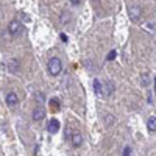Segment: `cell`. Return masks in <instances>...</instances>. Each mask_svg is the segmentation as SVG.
<instances>
[{"instance_id": "6da1fadb", "label": "cell", "mask_w": 156, "mask_h": 156, "mask_svg": "<svg viewBox=\"0 0 156 156\" xmlns=\"http://www.w3.org/2000/svg\"><path fill=\"white\" fill-rule=\"evenodd\" d=\"M47 70L51 76H58L62 70V64H61V59L59 58H50L48 62H47Z\"/></svg>"}, {"instance_id": "7a4b0ae2", "label": "cell", "mask_w": 156, "mask_h": 156, "mask_svg": "<svg viewBox=\"0 0 156 156\" xmlns=\"http://www.w3.org/2000/svg\"><path fill=\"white\" fill-rule=\"evenodd\" d=\"M8 31H9V34H20L22 31H23V27H22V22L20 20H12V22H9V25H8Z\"/></svg>"}, {"instance_id": "3957f363", "label": "cell", "mask_w": 156, "mask_h": 156, "mask_svg": "<svg viewBox=\"0 0 156 156\" xmlns=\"http://www.w3.org/2000/svg\"><path fill=\"white\" fill-rule=\"evenodd\" d=\"M128 16H129V19H131L133 22H137V20H140L142 9L139 6H131V8L128 9Z\"/></svg>"}, {"instance_id": "277c9868", "label": "cell", "mask_w": 156, "mask_h": 156, "mask_svg": "<svg viewBox=\"0 0 156 156\" xmlns=\"http://www.w3.org/2000/svg\"><path fill=\"white\" fill-rule=\"evenodd\" d=\"M47 131H48L50 134L58 133V131H59V122H58L56 119H51V120L48 122V125H47Z\"/></svg>"}, {"instance_id": "5b68a950", "label": "cell", "mask_w": 156, "mask_h": 156, "mask_svg": "<svg viewBox=\"0 0 156 156\" xmlns=\"http://www.w3.org/2000/svg\"><path fill=\"white\" fill-rule=\"evenodd\" d=\"M70 140H72V145H73V147H80V145L83 144V134H81L80 131H75V133L72 134Z\"/></svg>"}, {"instance_id": "8992f818", "label": "cell", "mask_w": 156, "mask_h": 156, "mask_svg": "<svg viewBox=\"0 0 156 156\" xmlns=\"http://www.w3.org/2000/svg\"><path fill=\"white\" fill-rule=\"evenodd\" d=\"M5 100H6V105L11 106V108H12V106H16L17 103H19V97H17V94H14V92H9V94L6 95Z\"/></svg>"}, {"instance_id": "52a82bcc", "label": "cell", "mask_w": 156, "mask_h": 156, "mask_svg": "<svg viewBox=\"0 0 156 156\" xmlns=\"http://www.w3.org/2000/svg\"><path fill=\"white\" fill-rule=\"evenodd\" d=\"M44 115H45V112H44L42 108H36V109L33 111V120H34V122H39V120L44 119Z\"/></svg>"}, {"instance_id": "ba28073f", "label": "cell", "mask_w": 156, "mask_h": 156, "mask_svg": "<svg viewBox=\"0 0 156 156\" xmlns=\"http://www.w3.org/2000/svg\"><path fill=\"white\" fill-rule=\"evenodd\" d=\"M103 87H105V89H103V95H109V94H112V90H114V84L111 83V81H106L105 84H103Z\"/></svg>"}, {"instance_id": "9c48e42d", "label": "cell", "mask_w": 156, "mask_h": 156, "mask_svg": "<svg viewBox=\"0 0 156 156\" xmlns=\"http://www.w3.org/2000/svg\"><path fill=\"white\" fill-rule=\"evenodd\" d=\"M147 128H148L150 133L156 131V117H150L148 122H147Z\"/></svg>"}, {"instance_id": "30bf717a", "label": "cell", "mask_w": 156, "mask_h": 156, "mask_svg": "<svg viewBox=\"0 0 156 156\" xmlns=\"http://www.w3.org/2000/svg\"><path fill=\"white\" fill-rule=\"evenodd\" d=\"M17 67H19V62H17L16 59H11V62H9V70H11V72H16Z\"/></svg>"}, {"instance_id": "8fae6325", "label": "cell", "mask_w": 156, "mask_h": 156, "mask_svg": "<svg viewBox=\"0 0 156 156\" xmlns=\"http://www.w3.org/2000/svg\"><path fill=\"white\" fill-rule=\"evenodd\" d=\"M94 89H95V92H97V94H101V90H103V89H101V84H100L98 80H94Z\"/></svg>"}, {"instance_id": "7c38bea8", "label": "cell", "mask_w": 156, "mask_h": 156, "mask_svg": "<svg viewBox=\"0 0 156 156\" xmlns=\"http://www.w3.org/2000/svg\"><path fill=\"white\" fill-rule=\"evenodd\" d=\"M50 106H51V109H53V111H59V103H58V100H50Z\"/></svg>"}, {"instance_id": "4fadbf2b", "label": "cell", "mask_w": 156, "mask_h": 156, "mask_svg": "<svg viewBox=\"0 0 156 156\" xmlns=\"http://www.w3.org/2000/svg\"><path fill=\"white\" fill-rule=\"evenodd\" d=\"M115 56H117V51L115 50H111L109 53H108V56H106V61H112Z\"/></svg>"}, {"instance_id": "5bb4252c", "label": "cell", "mask_w": 156, "mask_h": 156, "mask_svg": "<svg viewBox=\"0 0 156 156\" xmlns=\"http://www.w3.org/2000/svg\"><path fill=\"white\" fill-rule=\"evenodd\" d=\"M140 80H142V84L144 86H148V73H144L140 76Z\"/></svg>"}, {"instance_id": "9a60e30c", "label": "cell", "mask_w": 156, "mask_h": 156, "mask_svg": "<svg viewBox=\"0 0 156 156\" xmlns=\"http://www.w3.org/2000/svg\"><path fill=\"white\" fill-rule=\"evenodd\" d=\"M123 156H131V148H129V147H125V150H123Z\"/></svg>"}, {"instance_id": "2e32d148", "label": "cell", "mask_w": 156, "mask_h": 156, "mask_svg": "<svg viewBox=\"0 0 156 156\" xmlns=\"http://www.w3.org/2000/svg\"><path fill=\"white\" fill-rule=\"evenodd\" d=\"M61 41H64V42H67V36L64 34V33H61Z\"/></svg>"}, {"instance_id": "e0dca14e", "label": "cell", "mask_w": 156, "mask_h": 156, "mask_svg": "<svg viewBox=\"0 0 156 156\" xmlns=\"http://www.w3.org/2000/svg\"><path fill=\"white\" fill-rule=\"evenodd\" d=\"M36 100L42 103V101H44V95H42V94H41V95H37V97H36Z\"/></svg>"}, {"instance_id": "ac0fdd59", "label": "cell", "mask_w": 156, "mask_h": 156, "mask_svg": "<svg viewBox=\"0 0 156 156\" xmlns=\"http://www.w3.org/2000/svg\"><path fill=\"white\" fill-rule=\"evenodd\" d=\"M80 2H81V0H70V3H72V5H78Z\"/></svg>"}, {"instance_id": "d6986e66", "label": "cell", "mask_w": 156, "mask_h": 156, "mask_svg": "<svg viewBox=\"0 0 156 156\" xmlns=\"http://www.w3.org/2000/svg\"><path fill=\"white\" fill-rule=\"evenodd\" d=\"M153 84H154V90H156V76H154V81H153Z\"/></svg>"}, {"instance_id": "ffe728a7", "label": "cell", "mask_w": 156, "mask_h": 156, "mask_svg": "<svg viewBox=\"0 0 156 156\" xmlns=\"http://www.w3.org/2000/svg\"><path fill=\"white\" fill-rule=\"evenodd\" d=\"M95 2H98V0H95Z\"/></svg>"}]
</instances>
